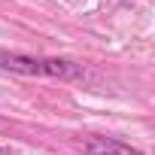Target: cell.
<instances>
[{"mask_svg":"<svg viewBox=\"0 0 155 155\" xmlns=\"http://www.w3.org/2000/svg\"><path fill=\"white\" fill-rule=\"evenodd\" d=\"M0 70H12L21 76H49V79H76L82 67L67 58H31L15 52H0Z\"/></svg>","mask_w":155,"mask_h":155,"instance_id":"1","label":"cell"},{"mask_svg":"<svg viewBox=\"0 0 155 155\" xmlns=\"http://www.w3.org/2000/svg\"><path fill=\"white\" fill-rule=\"evenodd\" d=\"M85 155H143V152L122 143V140H113V137H88Z\"/></svg>","mask_w":155,"mask_h":155,"instance_id":"2","label":"cell"},{"mask_svg":"<svg viewBox=\"0 0 155 155\" xmlns=\"http://www.w3.org/2000/svg\"><path fill=\"white\" fill-rule=\"evenodd\" d=\"M0 155H9V149H3V146H0Z\"/></svg>","mask_w":155,"mask_h":155,"instance_id":"3","label":"cell"}]
</instances>
